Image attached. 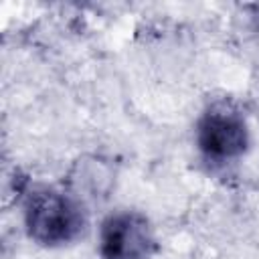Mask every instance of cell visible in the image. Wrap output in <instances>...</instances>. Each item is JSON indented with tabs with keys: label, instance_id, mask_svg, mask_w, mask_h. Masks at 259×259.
<instances>
[{
	"label": "cell",
	"instance_id": "2",
	"mask_svg": "<svg viewBox=\"0 0 259 259\" xmlns=\"http://www.w3.org/2000/svg\"><path fill=\"white\" fill-rule=\"evenodd\" d=\"M194 146L200 160L227 168L245 158L251 148V127L245 109L233 97H214L194 121Z\"/></svg>",
	"mask_w": 259,
	"mask_h": 259
},
{
	"label": "cell",
	"instance_id": "3",
	"mask_svg": "<svg viewBox=\"0 0 259 259\" xmlns=\"http://www.w3.org/2000/svg\"><path fill=\"white\" fill-rule=\"evenodd\" d=\"M95 249L99 259H154L160 239L146 212L117 208L101 219Z\"/></svg>",
	"mask_w": 259,
	"mask_h": 259
},
{
	"label": "cell",
	"instance_id": "5",
	"mask_svg": "<svg viewBox=\"0 0 259 259\" xmlns=\"http://www.w3.org/2000/svg\"><path fill=\"white\" fill-rule=\"evenodd\" d=\"M249 107L259 117V79H255L251 83V89H249Z\"/></svg>",
	"mask_w": 259,
	"mask_h": 259
},
{
	"label": "cell",
	"instance_id": "4",
	"mask_svg": "<svg viewBox=\"0 0 259 259\" xmlns=\"http://www.w3.org/2000/svg\"><path fill=\"white\" fill-rule=\"evenodd\" d=\"M115 164L101 154H83L73 160L63 186L85 206L105 200L115 186Z\"/></svg>",
	"mask_w": 259,
	"mask_h": 259
},
{
	"label": "cell",
	"instance_id": "1",
	"mask_svg": "<svg viewBox=\"0 0 259 259\" xmlns=\"http://www.w3.org/2000/svg\"><path fill=\"white\" fill-rule=\"evenodd\" d=\"M18 204L24 235L38 247L63 249L87 233L89 210L65 186L30 184Z\"/></svg>",
	"mask_w": 259,
	"mask_h": 259
}]
</instances>
